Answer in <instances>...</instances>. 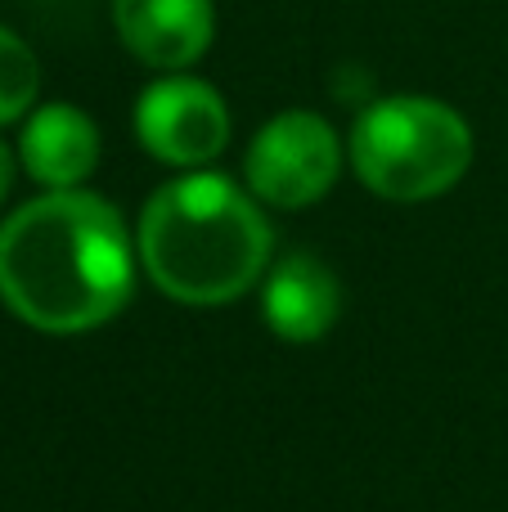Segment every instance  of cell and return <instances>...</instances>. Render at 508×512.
Wrapping results in <instances>:
<instances>
[{"label":"cell","instance_id":"8992f818","mask_svg":"<svg viewBox=\"0 0 508 512\" xmlns=\"http://www.w3.org/2000/svg\"><path fill=\"white\" fill-rule=\"evenodd\" d=\"M113 27L122 45L158 72H185L212 50V0H113Z\"/></svg>","mask_w":508,"mask_h":512},{"label":"cell","instance_id":"6da1fadb","mask_svg":"<svg viewBox=\"0 0 508 512\" xmlns=\"http://www.w3.org/2000/svg\"><path fill=\"white\" fill-rule=\"evenodd\" d=\"M135 270V234L90 189H45L0 225V301L41 333L108 324L131 301Z\"/></svg>","mask_w":508,"mask_h":512},{"label":"cell","instance_id":"52a82bcc","mask_svg":"<svg viewBox=\"0 0 508 512\" xmlns=\"http://www.w3.org/2000/svg\"><path fill=\"white\" fill-rule=\"evenodd\" d=\"M342 315V283L324 256L293 248L270 261L261 283V319L279 342H320Z\"/></svg>","mask_w":508,"mask_h":512},{"label":"cell","instance_id":"ba28073f","mask_svg":"<svg viewBox=\"0 0 508 512\" xmlns=\"http://www.w3.org/2000/svg\"><path fill=\"white\" fill-rule=\"evenodd\" d=\"M99 126L77 104H41L23 117L18 162L45 189H81L99 167Z\"/></svg>","mask_w":508,"mask_h":512},{"label":"cell","instance_id":"30bf717a","mask_svg":"<svg viewBox=\"0 0 508 512\" xmlns=\"http://www.w3.org/2000/svg\"><path fill=\"white\" fill-rule=\"evenodd\" d=\"M14 171H18L14 149H9V144L0 140V203H5V198H9V189H14Z\"/></svg>","mask_w":508,"mask_h":512},{"label":"cell","instance_id":"9c48e42d","mask_svg":"<svg viewBox=\"0 0 508 512\" xmlns=\"http://www.w3.org/2000/svg\"><path fill=\"white\" fill-rule=\"evenodd\" d=\"M36 95H41V63H36V50L14 27L0 23V126L23 122L36 108Z\"/></svg>","mask_w":508,"mask_h":512},{"label":"cell","instance_id":"277c9868","mask_svg":"<svg viewBox=\"0 0 508 512\" xmlns=\"http://www.w3.org/2000/svg\"><path fill=\"white\" fill-rule=\"evenodd\" d=\"M342 162H347V144L338 140L333 122H324L311 108H288L252 135L243 153V180L257 203L302 212L338 185Z\"/></svg>","mask_w":508,"mask_h":512},{"label":"cell","instance_id":"3957f363","mask_svg":"<svg viewBox=\"0 0 508 512\" xmlns=\"http://www.w3.org/2000/svg\"><path fill=\"white\" fill-rule=\"evenodd\" d=\"M473 149L468 117L432 95L369 99L347 135L351 171L387 203H428L450 194L473 167Z\"/></svg>","mask_w":508,"mask_h":512},{"label":"cell","instance_id":"5b68a950","mask_svg":"<svg viewBox=\"0 0 508 512\" xmlns=\"http://www.w3.org/2000/svg\"><path fill=\"white\" fill-rule=\"evenodd\" d=\"M230 131L234 122L225 95L189 72H162L135 99V140L162 167L203 171L225 153Z\"/></svg>","mask_w":508,"mask_h":512},{"label":"cell","instance_id":"7a4b0ae2","mask_svg":"<svg viewBox=\"0 0 508 512\" xmlns=\"http://www.w3.org/2000/svg\"><path fill=\"white\" fill-rule=\"evenodd\" d=\"M135 252L162 297L230 306L266 279L275 230L252 189L203 167L153 189L135 225Z\"/></svg>","mask_w":508,"mask_h":512}]
</instances>
